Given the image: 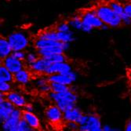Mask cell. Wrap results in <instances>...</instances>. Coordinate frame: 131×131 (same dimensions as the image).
Returning <instances> with one entry per match:
<instances>
[{"mask_svg":"<svg viewBox=\"0 0 131 131\" xmlns=\"http://www.w3.org/2000/svg\"><path fill=\"white\" fill-rule=\"evenodd\" d=\"M58 41L62 42H71L75 40L74 33L71 30L68 31H57Z\"/></svg>","mask_w":131,"mask_h":131,"instance_id":"obj_21","label":"cell"},{"mask_svg":"<svg viewBox=\"0 0 131 131\" xmlns=\"http://www.w3.org/2000/svg\"><path fill=\"white\" fill-rule=\"evenodd\" d=\"M124 9H125V12H126V13L131 17V3H126L124 5Z\"/></svg>","mask_w":131,"mask_h":131,"instance_id":"obj_41","label":"cell"},{"mask_svg":"<svg viewBox=\"0 0 131 131\" xmlns=\"http://www.w3.org/2000/svg\"><path fill=\"white\" fill-rule=\"evenodd\" d=\"M23 118L25 119L29 126L35 129H39L40 128V120L38 116L31 112H27L23 110Z\"/></svg>","mask_w":131,"mask_h":131,"instance_id":"obj_11","label":"cell"},{"mask_svg":"<svg viewBox=\"0 0 131 131\" xmlns=\"http://www.w3.org/2000/svg\"><path fill=\"white\" fill-rule=\"evenodd\" d=\"M102 130H103V131H117V130H119V129H116V128H113V127H112L110 125L105 124V125L103 126Z\"/></svg>","mask_w":131,"mask_h":131,"instance_id":"obj_39","label":"cell"},{"mask_svg":"<svg viewBox=\"0 0 131 131\" xmlns=\"http://www.w3.org/2000/svg\"><path fill=\"white\" fill-rule=\"evenodd\" d=\"M61 48L63 49V50H64V52L67 51V50L70 48V42H62Z\"/></svg>","mask_w":131,"mask_h":131,"instance_id":"obj_43","label":"cell"},{"mask_svg":"<svg viewBox=\"0 0 131 131\" xmlns=\"http://www.w3.org/2000/svg\"><path fill=\"white\" fill-rule=\"evenodd\" d=\"M31 76L28 71L23 68L20 71H17V73L14 74V81L17 83H20L21 85H25L30 81Z\"/></svg>","mask_w":131,"mask_h":131,"instance_id":"obj_18","label":"cell"},{"mask_svg":"<svg viewBox=\"0 0 131 131\" xmlns=\"http://www.w3.org/2000/svg\"><path fill=\"white\" fill-rule=\"evenodd\" d=\"M88 119V115H85V114H82L81 115V116L78 118V120L76 121V123L79 125V126H82L86 123Z\"/></svg>","mask_w":131,"mask_h":131,"instance_id":"obj_35","label":"cell"},{"mask_svg":"<svg viewBox=\"0 0 131 131\" xmlns=\"http://www.w3.org/2000/svg\"><path fill=\"white\" fill-rule=\"evenodd\" d=\"M16 107L8 100L0 102V123H3L9 118Z\"/></svg>","mask_w":131,"mask_h":131,"instance_id":"obj_9","label":"cell"},{"mask_svg":"<svg viewBox=\"0 0 131 131\" xmlns=\"http://www.w3.org/2000/svg\"><path fill=\"white\" fill-rule=\"evenodd\" d=\"M61 45H62V42H60V41L50 40V39H38L34 42V46L36 50L47 48V47L55 46L61 47Z\"/></svg>","mask_w":131,"mask_h":131,"instance_id":"obj_15","label":"cell"},{"mask_svg":"<svg viewBox=\"0 0 131 131\" xmlns=\"http://www.w3.org/2000/svg\"><path fill=\"white\" fill-rule=\"evenodd\" d=\"M121 19H122V22L123 25H131V17L127 14L126 12H124L123 14H122L120 15Z\"/></svg>","mask_w":131,"mask_h":131,"instance_id":"obj_33","label":"cell"},{"mask_svg":"<svg viewBox=\"0 0 131 131\" xmlns=\"http://www.w3.org/2000/svg\"><path fill=\"white\" fill-rule=\"evenodd\" d=\"M39 58V56L38 55L37 53H27L25 61L28 64V65H31L36 61Z\"/></svg>","mask_w":131,"mask_h":131,"instance_id":"obj_29","label":"cell"},{"mask_svg":"<svg viewBox=\"0 0 131 131\" xmlns=\"http://www.w3.org/2000/svg\"><path fill=\"white\" fill-rule=\"evenodd\" d=\"M7 39L13 49V51L25 50L29 44L28 36L22 31L12 32L7 36Z\"/></svg>","mask_w":131,"mask_h":131,"instance_id":"obj_2","label":"cell"},{"mask_svg":"<svg viewBox=\"0 0 131 131\" xmlns=\"http://www.w3.org/2000/svg\"><path fill=\"white\" fill-rule=\"evenodd\" d=\"M93 29V28L92 26H90V25H88V24L85 23L82 21V30L83 32H86V33H90L91 32V31Z\"/></svg>","mask_w":131,"mask_h":131,"instance_id":"obj_37","label":"cell"},{"mask_svg":"<svg viewBox=\"0 0 131 131\" xmlns=\"http://www.w3.org/2000/svg\"><path fill=\"white\" fill-rule=\"evenodd\" d=\"M102 123L98 115L90 114L88 115V119L86 124L79 126L80 131H103Z\"/></svg>","mask_w":131,"mask_h":131,"instance_id":"obj_3","label":"cell"},{"mask_svg":"<svg viewBox=\"0 0 131 131\" xmlns=\"http://www.w3.org/2000/svg\"><path fill=\"white\" fill-rule=\"evenodd\" d=\"M47 79L50 82H57V83H61V84L68 85V86H71L72 85V80H71L67 75L64 74H53L47 75Z\"/></svg>","mask_w":131,"mask_h":131,"instance_id":"obj_13","label":"cell"},{"mask_svg":"<svg viewBox=\"0 0 131 131\" xmlns=\"http://www.w3.org/2000/svg\"><path fill=\"white\" fill-rule=\"evenodd\" d=\"M6 100L10 101L16 108H22L27 104V101L25 97L22 94L15 91H10L9 93L6 94Z\"/></svg>","mask_w":131,"mask_h":131,"instance_id":"obj_10","label":"cell"},{"mask_svg":"<svg viewBox=\"0 0 131 131\" xmlns=\"http://www.w3.org/2000/svg\"><path fill=\"white\" fill-rule=\"evenodd\" d=\"M44 58H46L50 64L67 61V57L64 55V53H55Z\"/></svg>","mask_w":131,"mask_h":131,"instance_id":"obj_25","label":"cell"},{"mask_svg":"<svg viewBox=\"0 0 131 131\" xmlns=\"http://www.w3.org/2000/svg\"><path fill=\"white\" fill-rule=\"evenodd\" d=\"M0 81L11 83L14 81V74L12 73L3 64L0 65Z\"/></svg>","mask_w":131,"mask_h":131,"instance_id":"obj_20","label":"cell"},{"mask_svg":"<svg viewBox=\"0 0 131 131\" xmlns=\"http://www.w3.org/2000/svg\"><path fill=\"white\" fill-rule=\"evenodd\" d=\"M70 25L68 22H61L59 23L58 25L56 26V30L57 31H70Z\"/></svg>","mask_w":131,"mask_h":131,"instance_id":"obj_31","label":"cell"},{"mask_svg":"<svg viewBox=\"0 0 131 131\" xmlns=\"http://www.w3.org/2000/svg\"><path fill=\"white\" fill-rule=\"evenodd\" d=\"M48 96L49 98L54 103L57 101H69L76 104L78 101L77 94L72 90H68L63 93H54L51 91L48 93Z\"/></svg>","mask_w":131,"mask_h":131,"instance_id":"obj_4","label":"cell"},{"mask_svg":"<svg viewBox=\"0 0 131 131\" xmlns=\"http://www.w3.org/2000/svg\"><path fill=\"white\" fill-rule=\"evenodd\" d=\"M67 75L72 80V82H74L75 81H76V79H77V74L75 72V71H73L72 70H71L70 72H68V74H67Z\"/></svg>","mask_w":131,"mask_h":131,"instance_id":"obj_40","label":"cell"},{"mask_svg":"<svg viewBox=\"0 0 131 131\" xmlns=\"http://www.w3.org/2000/svg\"><path fill=\"white\" fill-rule=\"evenodd\" d=\"M66 126L70 130H79V125L76 122H73V121L66 122Z\"/></svg>","mask_w":131,"mask_h":131,"instance_id":"obj_34","label":"cell"},{"mask_svg":"<svg viewBox=\"0 0 131 131\" xmlns=\"http://www.w3.org/2000/svg\"><path fill=\"white\" fill-rule=\"evenodd\" d=\"M12 56H14V57L19 59L21 61H25L27 53L25 52V50H17V51H13L11 54Z\"/></svg>","mask_w":131,"mask_h":131,"instance_id":"obj_32","label":"cell"},{"mask_svg":"<svg viewBox=\"0 0 131 131\" xmlns=\"http://www.w3.org/2000/svg\"><path fill=\"white\" fill-rule=\"evenodd\" d=\"M69 23V25L71 27L74 28L75 29L77 30H82V20L81 17V15H75L73 16L70 20H68V21Z\"/></svg>","mask_w":131,"mask_h":131,"instance_id":"obj_26","label":"cell"},{"mask_svg":"<svg viewBox=\"0 0 131 131\" xmlns=\"http://www.w3.org/2000/svg\"><path fill=\"white\" fill-rule=\"evenodd\" d=\"M107 3H108V5L119 16L125 12L124 5L122 3L118 2V0H109Z\"/></svg>","mask_w":131,"mask_h":131,"instance_id":"obj_22","label":"cell"},{"mask_svg":"<svg viewBox=\"0 0 131 131\" xmlns=\"http://www.w3.org/2000/svg\"><path fill=\"white\" fill-rule=\"evenodd\" d=\"M20 119L9 116L8 119H6L4 123H2V128L5 131H17V124Z\"/></svg>","mask_w":131,"mask_h":131,"instance_id":"obj_19","label":"cell"},{"mask_svg":"<svg viewBox=\"0 0 131 131\" xmlns=\"http://www.w3.org/2000/svg\"><path fill=\"white\" fill-rule=\"evenodd\" d=\"M39 88V90L42 92V93H47L48 94L50 92H51V86H50V83H47V84L44 85V86H42Z\"/></svg>","mask_w":131,"mask_h":131,"instance_id":"obj_36","label":"cell"},{"mask_svg":"<svg viewBox=\"0 0 131 131\" xmlns=\"http://www.w3.org/2000/svg\"><path fill=\"white\" fill-rule=\"evenodd\" d=\"M82 20L83 22H85L90 26H92L93 28L101 29L102 25H104L103 21L101 20V18L97 16L94 9L93 10H88L86 11L81 15Z\"/></svg>","mask_w":131,"mask_h":131,"instance_id":"obj_5","label":"cell"},{"mask_svg":"<svg viewBox=\"0 0 131 131\" xmlns=\"http://www.w3.org/2000/svg\"><path fill=\"white\" fill-rule=\"evenodd\" d=\"M94 10L103 23L108 25L110 28H118L123 25L121 17L117 14L108 3L97 6Z\"/></svg>","mask_w":131,"mask_h":131,"instance_id":"obj_1","label":"cell"},{"mask_svg":"<svg viewBox=\"0 0 131 131\" xmlns=\"http://www.w3.org/2000/svg\"><path fill=\"white\" fill-rule=\"evenodd\" d=\"M51 64L46 60L44 57H40L38 59V60L35 61V63H33L32 64L29 65L30 68L33 71H35V72H39V73H44L46 72V69L48 68V67Z\"/></svg>","mask_w":131,"mask_h":131,"instance_id":"obj_12","label":"cell"},{"mask_svg":"<svg viewBox=\"0 0 131 131\" xmlns=\"http://www.w3.org/2000/svg\"><path fill=\"white\" fill-rule=\"evenodd\" d=\"M45 115L47 120L53 123L64 120V112L58 108L57 104L49 106L45 111Z\"/></svg>","mask_w":131,"mask_h":131,"instance_id":"obj_7","label":"cell"},{"mask_svg":"<svg viewBox=\"0 0 131 131\" xmlns=\"http://www.w3.org/2000/svg\"><path fill=\"white\" fill-rule=\"evenodd\" d=\"M24 61H25L19 60L14 56L9 55L7 57L4 58L3 60H1V64L6 66L13 74H15L17 71L24 68V67H25Z\"/></svg>","mask_w":131,"mask_h":131,"instance_id":"obj_6","label":"cell"},{"mask_svg":"<svg viewBox=\"0 0 131 131\" xmlns=\"http://www.w3.org/2000/svg\"><path fill=\"white\" fill-rule=\"evenodd\" d=\"M55 104H57L58 108H60L63 112H65L66 111L73 108L74 107L76 106V104H75V103L69 102V101H57L55 103Z\"/></svg>","mask_w":131,"mask_h":131,"instance_id":"obj_27","label":"cell"},{"mask_svg":"<svg viewBox=\"0 0 131 131\" xmlns=\"http://www.w3.org/2000/svg\"><path fill=\"white\" fill-rule=\"evenodd\" d=\"M71 70H72V68H71V64H68L67 61L60 62V63H53L46 69L45 75H50L57 73L67 75Z\"/></svg>","mask_w":131,"mask_h":131,"instance_id":"obj_8","label":"cell"},{"mask_svg":"<svg viewBox=\"0 0 131 131\" xmlns=\"http://www.w3.org/2000/svg\"><path fill=\"white\" fill-rule=\"evenodd\" d=\"M23 108H24L23 110L27 111V112H33V110H34V108H33L32 104H29V103H27L26 105H25V107H24Z\"/></svg>","mask_w":131,"mask_h":131,"instance_id":"obj_42","label":"cell"},{"mask_svg":"<svg viewBox=\"0 0 131 131\" xmlns=\"http://www.w3.org/2000/svg\"><path fill=\"white\" fill-rule=\"evenodd\" d=\"M47 83H50V82L48 81V79H47V78H41V79H39L37 81H36V86L38 87H40L42 86H44L46 84H47Z\"/></svg>","mask_w":131,"mask_h":131,"instance_id":"obj_38","label":"cell"},{"mask_svg":"<svg viewBox=\"0 0 131 131\" xmlns=\"http://www.w3.org/2000/svg\"><path fill=\"white\" fill-rule=\"evenodd\" d=\"M31 130H33V129L29 126V124L26 122V120L22 118L17 124V131H31Z\"/></svg>","mask_w":131,"mask_h":131,"instance_id":"obj_28","label":"cell"},{"mask_svg":"<svg viewBox=\"0 0 131 131\" xmlns=\"http://www.w3.org/2000/svg\"><path fill=\"white\" fill-rule=\"evenodd\" d=\"M13 53V49L7 39V38L1 36L0 39V58L3 60L4 58L11 55Z\"/></svg>","mask_w":131,"mask_h":131,"instance_id":"obj_14","label":"cell"},{"mask_svg":"<svg viewBox=\"0 0 131 131\" xmlns=\"http://www.w3.org/2000/svg\"><path fill=\"white\" fill-rule=\"evenodd\" d=\"M83 113L82 112V111L75 106L73 108L68 110L65 112H64V121H65V122H70V121L76 122L78 120V118Z\"/></svg>","mask_w":131,"mask_h":131,"instance_id":"obj_17","label":"cell"},{"mask_svg":"<svg viewBox=\"0 0 131 131\" xmlns=\"http://www.w3.org/2000/svg\"><path fill=\"white\" fill-rule=\"evenodd\" d=\"M36 53L40 57H46L55 53H64V51L61 46H50L47 48L36 50Z\"/></svg>","mask_w":131,"mask_h":131,"instance_id":"obj_16","label":"cell"},{"mask_svg":"<svg viewBox=\"0 0 131 131\" xmlns=\"http://www.w3.org/2000/svg\"><path fill=\"white\" fill-rule=\"evenodd\" d=\"M125 130L126 131H131V120L126 122L125 125Z\"/></svg>","mask_w":131,"mask_h":131,"instance_id":"obj_44","label":"cell"},{"mask_svg":"<svg viewBox=\"0 0 131 131\" xmlns=\"http://www.w3.org/2000/svg\"><path fill=\"white\" fill-rule=\"evenodd\" d=\"M38 39H50V40H57V30H47L46 31L41 32V34L39 35Z\"/></svg>","mask_w":131,"mask_h":131,"instance_id":"obj_24","label":"cell"},{"mask_svg":"<svg viewBox=\"0 0 131 131\" xmlns=\"http://www.w3.org/2000/svg\"><path fill=\"white\" fill-rule=\"evenodd\" d=\"M50 83L51 86V91L54 93H63L68 90H71V86H72V85L68 86L57 82H50Z\"/></svg>","mask_w":131,"mask_h":131,"instance_id":"obj_23","label":"cell"},{"mask_svg":"<svg viewBox=\"0 0 131 131\" xmlns=\"http://www.w3.org/2000/svg\"><path fill=\"white\" fill-rule=\"evenodd\" d=\"M10 91H12V85L11 82H1L0 81V92L4 93H8Z\"/></svg>","mask_w":131,"mask_h":131,"instance_id":"obj_30","label":"cell"}]
</instances>
